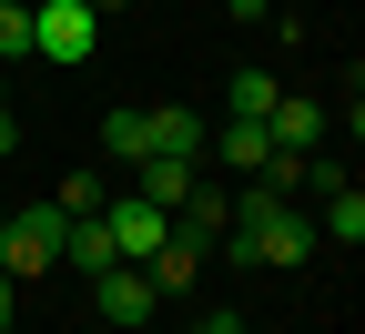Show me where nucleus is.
Here are the masks:
<instances>
[{
	"label": "nucleus",
	"instance_id": "nucleus-1",
	"mask_svg": "<svg viewBox=\"0 0 365 334\" xmlns=\"http://www.w3.org/2000/svg\"><path fill=\"white\" fill-rule=\"evenodd\" d=\"M223 254H234V263H304V254H314V223H304L284 193H264V182H254V193H244V213H234V244H223Z\"/></svg>",
	"mask_w": 365,
	"mask_h": 334
},
{
	"label": "nucleus",
	"instance_id": "nucleus-2",
	"mask_svg": "<svg viewBox=\"0 0 365 334\" xmlns=\"http://www.w3.org/2000/svg\"><path fill=\"white\" fill-rule=\"evenodd\" d=\"M61 233H71L61 203H21V213H0V273H11V283L51 273V263H61Z\"/></svg>",
	"mask_w": 365,
	"mask_h": 334
},
{
	"label": "nucleus",
	"instance_id": "nucleus-3",
	"mask_svg": "<svg viewBox=\"0 0 365 334\" xmlns=\"http://www.w3.org/2000/svg\"><path fill=\"white\" fill-rule=\"evenodd\" d=\"M91 41H102V11H81V0H31V51L41 61H91Z\"/></svg>",
	"mask_w": 365,
	"mask_h": 334
},
{
	"label": "nucleus",
	"instance_id": "nucleus-4",
	"mask_svg": "<svg viewBox=\"0 0 365 334\" xmlns=\"http://www.w3.org/2000/svg\"><path fill=\"white\" fill-rule=\"evenodd\" d=\"M102 233H112V263H153V254H163V233H173V213L143 203V193H122V203L102 213Z\"/></svg>",
	"mask_w": 365,
	"mask_h": 334
},
{
	"label": "nucleus",
	"instance_id": "nucleus-5",
	"mask_svg": "<svg viewBox=\"0 0 365 334\" xmlns=\"http://www.w3.org/2000/svg\"><path fill=\"white\" fill-rule=\"evenodd\" d=\"M264 142L274 152H325V102H304V91H274V112H264Z\"/></svg>",
	"mask_w": 365,
	"mask_h": 334
},
{
	"label": "nucleus",
	"instance_id": "nucleus-6",
	"mask_svg": "<svg viewBox=\"0 0 365 334\" xmlns=\"http://www.w3.org/2000/svg\"><path fill=\"white\" fill-rule=\"evenodd\" d=\"M91 294H102V314H112V324H153V304H163L143 263H102V273H91Z\"/></svg>",
	"mask_w": 365,
	"mask_h": 334
},
{
	"label": "nucleus",
	"instance_id": "nucleus-7",
	"mask_svg": "<svg viewBox=\"0 0 365 334\" xmlns=\"http://www.w3.org/2000/svg\"><path fill=\"white\" fill-rule=\"evenodd\" d=\"M143 203H163V213H182V193H193V162L182 152H143V182H132Z\"/></svg>",
	"mask_w": 365,
	"mask_h": 334
},
{
	"label": "nucleus",
	"instance_id": "nucleus-8",
	"mask_svg": "<svg viewBox=\"0 0 365 334\" xmlns=\"http://www.w3.org/2000/svg\"><path fill=\"white\" fill-rule=\"evenodd\" d=\"M143 273H153V294H182V283L203 273V244H193V233H163V254H153Z\"/></svg>",
	"mask_w": 365,
	"mask_h": 334
},
{
	"label": "nucleus",
	"instance_id": "nucleus-9",
	"mask_svg": "<svg viewBox=\"0 0 365 334\" xmlns=\"http://www.w3.org/2000/svg\"><path fill=\"white\" fill-rule=\"evenodd\" d=\"M143 132H153V152H182V162L203 152V122L182 112V102H163V112H143Z\"/></svg>",
	"mask_w": 365,
	"mask_h": 334
},
{
	"label": "nucleus",
	"instance_id": "nucleus-10",
	"mask_svg": "<svg viewBox=\"0 0 365 334\" xmlns=\"http://www.w3.org/2000/svg\"><path fill=\"white\" fill-rule=\"evenodd\" d=\"M61 263H81V273H102V263H112V233H102V213H71V233H61Z\"/></svg>",
	"mask_w": 365,
	"mask_h": 334
},
{
	"label": "nucleus",
	"instance_id": "nucleus-11",
	"mask_svg": "<svg viewBox=\"0 0 365 334\" xmlns=\"http://www.w3.org/2000/svg\"><path fill=\"white\" fill-rule=\"evenodd\" d=\"M325 244H365V193H355V182L325 193Z\"/></svg>",
	"mask_w": 365,
	"mask_h": 334
},
{
	"label": "nucleus",
	"instance_id": "nucleus-12",
	"mask_svg": "<svg viewBox=\"0 0 365 334\" xmlns=\"http://www.w3.org/2000/svg\"><path fill=\"white\" fill-rule=\"evenodd\" d=\"M274 91H284V81H264V71H234V81H223V102H234V122H264V112H274Z\"/></svg>",
	"mask_w": 365,
	"mask_h": 334
},
{
	"label": "nucleus",
	"instance_id": "nucleus-13",
	"mask_svg": "<svg viewBox=\"0 0 365 334\" xmlns=\"http://www.w3.org/2000/svg\"><path fill=\"white\" fill-rule=\"evenodd\" d=\"M102 152H112V162H143V152H153L143 112H112V122H102Z\"/></svg>",
	"mask_w": 365,
	"mask_h": 334
},
{
	"label": "nucleus",
	"instance_id": "nucleus-14",
	"mask_svg": "<svg viewBox=\"0 0 365 334\" xmlns=\"http://www.w3.org/2000/svg\"><path fill=\"white\" fill-rule=\"evenodd\" d=\"M0 61H31V0H0Z\"/></svg>",
	"mask_w": 365,
	"mask_h": 334
},
{
	"label": "nucleus",
	"instance_id": "nucleus-15",
	"mask_svg": "<svg viewBox=\"0 0 365 334\" xmlns=\"http://www.w3.org/2000/svg\"><path fill=\"white\" fill-rule=\"evenodd\" d=\"M193 334H254V324H244V314H203Z\"/></svg>",
	"mask_w": 365,
	"mask_h": 334
},
{
	"label": "nucleus",
	"instance_id": "nucleus-16",
	"mask_svg": "<svg viewBox=\"0 0 365 334\" xmlns=\"http://www.w3.org/2000/svg\"><path fill=\"white\" fill-rule=\"evenodd\" d=\"M21 152V122H11V102H0V162H11Z\"/></svg>",
	"mask_w": 365,
	"mask_h": 334
},
{
	"label": "nucleus",
	"instance_id": "nucleus-17",
	"mask_svg": "<svg viewBox=\"0 0 365 334\" xmlns=\"http://www.w3.org/2000/svg\"><path fill=\"white\" fill-rule=\"evenodd\" d=\"M11 304H21V283H11V273H0V334H11Z\"/></svg>",
	"mask_w": 365,
	"mask_h": 334
},
{
	"label": "nucleus",
	"instance_id": "nucleus-18",
	"mask_svg": "<svg viewBox=\"0 0 365 334\" xmlns=\"http://www.w3.org/2000/svg\"><path fill=\"white\" fill-rule=\"evenodd\" d=\"M81 11H112V0H81Z\"/></svg>",
	"mask_w": 365,
	"mask_h": 334
}]
</instances>
